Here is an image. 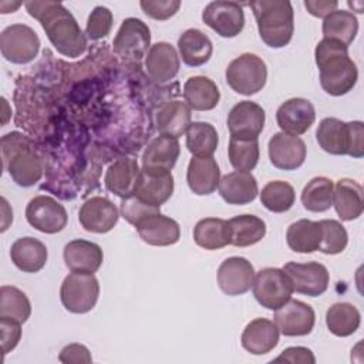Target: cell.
<instances>
[{"instance_id":"7c38bea8","label":"cell","mask_w":364,"mask_h":364,"mask_svg":"<svg viewBox=\"0 0 364 364\" xmlns=\"http://www.w3.org/2000/svg\"><path fill=\"white\" fill-rule=\"evenodd\" d=\"M283 272L291 280L296 293L317 297L328 289L330 273L327 267L318 262H287L283 266Z\"/></svg>"},{"instance_id":"e0dca14e","label":"cell","mask_w":364,"mask_h":364,"mask_svg":"<svg viewBox=\"0 0 364 364\" xmlns=\"http://www.w3.org/2000/svg\"><path fill=\"white\" fill-rule=\"evenodd\" d=\"M253 264L240 256L225 259L218 269V284L228 296H240L250 290L255 280Z\"/></svg>"},{"instance_id":"c3c4849f","label":"cell","mask_w":364,"mask_h":364,"mask_svg":"<svg viewBox=\"0 0 364 364\" xmlns=\"http://www.w3.org/2000/svg\"><path fill=\"white\" fill-rule=\"evenodd\" d=\"M1 333V350L3 354L14 350L21 338V323L9 317H0Z\"/></svg>"},{"instance_id":"d590c367","label":"cell","mask_w":364,"mask_h":364,"mask_svg":"<svg viewBox=\"0 0 364 364\" xmlns=\"http://www.w3.org/2000/svg\"><path fill=\"white\" fill-rule=\"evenodd\" d=\"M229 222L230 245L247 247L260 242L266 235V222L256 215H237Z\"/></svg>"},{"instance_id":"f6af8a7d","label":"cell","mask_w":364,"mask_h":364,"mask_svg":"<svg viewBox=\"0 0 364 364\" xmlns=\"http://www.w3.org/2000/svg\"><path fill=\"white\" fill-rule=\"evenodd\" d=\"M112 21H114L112 13L108 7H104V6L94 7V10L91 11L87 20L85 36L94 41L107 37L112 28Z\"/></svg>"},{"instance_id":"603a6c76","label":"cell","mask_w":364,"mask_h":364,"mask_svg":"<svg viewBox=\"0 0 364 364\" xmlns=\"http://www.w3.org/2000/svg\"><path fill=\"white\" fill-rule=\"evenodd\" d=\"M279 336L280 331L274 321L257 317L245 327L240 343L247 353L253 355H263L276 348L279 344Z\"/></svg>"},{"instance_id":"9c48e42d","label":"cell","mask_w":364,"mask_h":364,"mask_svg":"<svg viewBox=\"0 0 364 364\" xmlns=\"http://www.w3.org/2000/svg\"><path fill=\"white\" fill-rule=\"evenodd\" d=\"M1 55L13 64L31 63L40 51L37 33L26 24L7 26L0 34Z\"/></svg>"},{"instance_id":"6da1fadb","label":"cell","mask_w":364,"mask_h":364,"mask_svg":"<svg viewBox=\"0 0 364 364\" xmlns=\"http://www.w3.org/2000/svg\"><path fill=\"white\" fill-rule=\"evenodd\" d=\"M26 10L40 21L50 43L64 57L77 58L87 50V36L77 20L58 1H26Z\"/></svg>"},{"instance_id":"5b68a950","label":"cell","mask_w":364,"mask_h":364,"mask_svg":"<svg viewBox=\"0 0 364 364\" xmlns=\"http://www.w3.org/2000/svg\"><path fill=\"white\" fill-rule=\"evenodd\" d=\"M320 148L330 155L364 156V124L361 121L344 122L338 118H323L316 131Z\"/></svg>"},{"instance_id":"52a82bcc","label":"cell","mask_w":364,"mask_h":364,"mask_svg":"<svg viewBox=\"0 0 364 364\" xmlns=\"http://www.w3.org/2000/svg\"><path fill=\"white\" fill-rule=\"evenodd\" d=\"M253 296L267 310H277L291 299L293 284L283 269L264 267L255 274Z\"/></svg>"},{"instance_id":"60d3db41","label":"cell","mask_w":364,"mask_h":364,"mask_svg":"<svg viewBox=\"0 0 364 364\" xmlns=\"http://www.w3.org/2000/svg\"><path fill=\"white\" fill-rule=\"evenodd\" d=\"M294 200L296 192L286 181H270L262 188L260 192L262 205L273 213L287 212L294 205Z\"/></svg>"},{"instance_id":"ffe728a7","label":"cell","mask_w":364,"mask_h":364,"mask_svg":"<svg viewBox=\"0 0 364 364\" xmlns=\"http://www.w3.org/2000/svg\"><path fill=\"white\" fill-rule=\"evenodd\" d=\"M119 212L107 198L92 196L87 199L78 212V220L87 232L107 233L118 223Z\"/></svg>"},{"instance_id":"ab89813d","label":"cell","mask_w":364,"mask_h":364,"mask_svg":"<svg viewBox=\"0 0 364 364\" xmlns=\"http://www.w3.org/2000/svg\"><path fill=\"white\" fill-rule=\"evenodd\" d=\"M334 183L326 176H316L301 191V203L310 212H326L333 206Z\"/></svg>"},{"instance_id":"7dc6e473","label":"cell","mask_w":364,"mask_h":364,"mask_svg":"<svg viewBox=\"0 0 364 364\" xmlns=\"http://www.w3.org/2000/svg\"><path fill=\"white\" fill-rule=\"evenodd\" d=\"M142 11L154 20H168L176 14L181 7L179 0H141Z\"/></svg>"},{"instance_id":"bcb514c9","label":"cell","mask_w":364,"mask_h":364,"mask_svg":"<svg viewBox=\"0 0 364 364\" xmlns=\"http://www.w3.org/2000/svg\"><path fill=\"white\" fill-rule=\"evenodd\" d=\"M119 210H121V215L122 218L136 226L141 220H144L145 218L154 215V213H159L161 212V208H156V206H152V205H148L145 202H142L141 199H138L136 196L131 195L128 198H124L121 200V206H119Z\"/></svg>"},{"instance_id":"cb8c5ba5","label":"cell","mask_w":364,"mask_h":364,"mask_svg":"<svg viewBox=\"0 0 364 364\" xmlns=\"http://www.w3.org/2000/svg\"><path fill=\"white\" fill-rule=\"evenodd\" d=\"M219 193L229 205H246L256 199L259 193L257 181L252 172L233 171L219 181Z\"/></svg>"},{"instance_id":"1f68e13d","label":"cell","mask_w":364,"mask_h":364,"mask_svg":"<svg viewBox=\"0 0 364 364\" xmlns=\"http://www.w3.org/2000/svg\"><path fill=\"white\" fill-rule=\"evenodd\" d=\"M178 50L186 65L200 67L210 60L213 46L205 33L198 28H188L178 38Z\"/></svg>"},{"instance_id":"d6986e66","label":"cell","mask_w":364,"mask_h":364,"mask_svg":"<svg viewBox=\"0 0 364 364\" xmlns=\"http://www.w3.org/2000/svg\"><path fill=\"white\" fill-rule=\"evenodd\" d=\"M269 158L273 166L282 171H294L304 164L307 148L301 138L277 132L269 139Z\"/></svg>"},{"instance_id":"484cf974","label":"cell","mask_w":364,"mask_h":364,"mask_svg":"<svg viewBox=\"0 0 364 364\" xmlns=\"http://www.w3.org/2000/svg\"><path fill=\"white\" fill-rule=\"evenodd\" d=\"M220 181V169L213 156H192L188 164L186 182L195 195H210Z\"/></svg>"},{"instance_id":"d6a6232c","label":"cell","mask_w":364,"mask_h":364,"mask_svg":"<svg viewBox=\"0 0 364 364\" xmlns=\"http://www.w3.org/2000/svg\"><path fill=\"white\" fill-rule=\"evenodd\" d=\"M181 154L178 138L159 135L154 138L142 154V168H161L171 171Z\"/></svg>"},{"instance_id":"ba28073f","label":"cell","mask_w":364,"mask_h":364,"mask_svg":"<svg viewBox=\"0 0 364 364\" xmlns=\"http://www.w3.org/2000/svg\"><path fill=\"white\" fill-rule=\"evenodd\" d=\"M100 296V284L94 274L73 273L68 274L61 284L60 299L65 310L84 314L91 311Z\"/></svg>"},{"instance_id":"3957f363","label":"cell","mask_w":364,"mask_h":364,"mask_svg":"<svg viewBox=\"0 0 364 364\" xmlns=\"http://www.w3.org/2000/svg\"><path fill=\"white\" fill-rule=\"evenodd\" d=\"M3 168L11 179L23 188L36 185L43 176V161L31 139L17 131L1 138Z\"/></svg>"},{"instance_id":"836d02e7","label":"cell","mask_w":364,"mask_h":364,"mask_svg":"<svg viewBox=\"0 0 364 364\" xmlns=\"http://www.w3.org/2000/svg\"><path fill=\"white\" fill-rule=\"evenodd\" d=\"M193 240L205 250H218L230 245L229 222L220 218L200 219L193 228Z\"/></svg>"},{"instance_id":"681fc988","label":"cell","mask_w":364,"mask_h":364,"mask_svg":"<svg viewBox=\"0 0 364 364\" xmlns=\"http://www.w3.org/2000/svg\"><path fill=\"white\" fill-rule=\"evenodd\" d=\"M274 363H291V364H314L316 358L310 348L307 347H289L282 351L279 357L273 360Z\"/></svg>"},{"instance_id":"9a60e30c","label":"cell","mask_w":364,"mask_h":364,"mask_svg":"<svg viewBox=\"0 0 364 364\" xmlns=\"http://www.w3.org/2000/svg\"><path fill=\"white\" fill-rule=\"evenodd\" d=\"M273 318L280 334L286 337H299L311 333L316 323V313L310 304L290 299L282 307L274 310Z\"/></svg>"},{"instance_id":"816d5d0a","label":"cell","mask_w":364,"mask_h":364,"mask_svg":"<svg viewBox=\"0 0 364 364\" xmlns=\"http://www.w3.org/2000/svg\"><path fill=\"white\" fill-rule=\"evenodd\" d=\"M304 7L307 11L318 18H324L338 7V1H328V0H306Z\"/></svg>"},{"instance_id":"ee69618b","label":"cell","mask_w":364,"mask_h":364,"mask_svg":"<svg viewBox=\"0 0 364 364\" xmlns=\"http://www.w3.org/2000/svg\"><path fill=\"white\" fill-rule=\"evenodd\" d=\"M321 226V243L318 250L324 255H338L348 243V235L346 228L334 219L320 220Z\"/></svg>"},{"instance_id":"2e32d148","label":"cell","mask_w":364,"mask_h":364,"mask_svg":"<svg viewBox=\"0 0 364 364\" xmlns=\"http://www.w3.org/2000/svg\"><path fill=\"white\" fill-rule=\"evenodd\" d=\"M266 121L264 109L253 101H239L228 114V129L232 138L257 139Z\"/></svg>"},{"instance_id":"f907efd6","label":"cell","mask_w":364,"mask_h":364,"mask_svg":"<svg viewBox=\"0 0 364 364\" xmlns=\"http://www.w3.org/2000/svg\"><path fill=\"white\" fill-rule=\"evenodd\" d=\"M58 360L61 363H74V364H80V363H84V364H88L92 361V357L90 354V350L82 346V344H78V343H73V344H68L65 346L60 355H58Z\"/></svg>"},{"instance_id":"ac0fdd59","label":"cell","mask_w":364,"mask_h":364,"mask_svg":"<svg viewBox=\"0 0 364 364\" xmlns=\"http://www.w3.org/2000/svg\"><path fill=\"white\" fill-rule=\"evenodd\" d=\"M276 121L282 132L289 135H303L316 121V109L306 98H290L276 111Z\"/></svg>"},{"instance_id":"f546056e","label":"cell","mask_w":364,"mask_h":364,"mask_svg":"<svg viewBox=\"0 0 364 364\" xmlns=\"http://www.w3.org/2000/svg\"><path fill=\"white\" fill-rule=\"evenodd\" d=\"M192 124L191 108L182 101H168L165 102L155 115V125L161 135L179 138L183 135L189 125Z\"/></svg>"},{"instance_id":"4316f807","label":"cell","mask_w":364,"mask_h":364,"mask_svg":"<svg viewBox=\"0 0 364 364\" xmlns=\"http://www.w3.org/2000/svg\"><path fill=\"white\" fill-rule=\"evenodd\" d=\"M333 206L341 220H354L364 209L363 186L350 178L338 179L333 189Z\"/></svg>"},{"instance_id":"7bdbcfd3","label":"cell","mask_w":364,"mask_h":364,"mask_svg":"<svg viewBox=\"0 0 364 364\" xmlns=\"http://www.w3.org/2000/svg\"><path fill=\"white\" fill-rule=\"evenodd\" d=\"M259 155L260 149L257 139H239L230 136L228 156L230 165L236 171L250 172L252 169H255L259 162Z\"/></svg>"},{"instance_id":"8fae6325","label":"cell","mask_w":364,"mask_h":364,"mask_svg":"<svg viewBox=\"0 0 364 364\" xmlns=\"http://www.w3.org/2000/svg\"><path fill=\"white\" fill-rule=\"evenodd\" d=\"M203 23L225 38L236 37L245 27V13L237 1L216 0L202 11Z\"/></svg>"},{"instance_id":"7402d4cb","label":"cell","mask_w":364,"mask_h":364,"mask_svg":"<svg viewBox=\"0 0 364 364\" xmlns=\"http://www.w3.org/2000/svg\"><path fill=\"white\" fill-rule=\"evenodd\" d=\"M64 262L65 266L73 273L94 274L102 264L104 253L100 245L84 240L74 239L64 246Z\"/></svg>"},{"instance_id":"277c9868","label":"cell","mask_w":364,"mask_h":364,"mask_svg":"<svg viewBox=\"0 0 364 364\" xmlns=\"http://www.w3.org/2000/svg\"><path fill=\"white\" fill-rule=\"evenodd\" d=\"M259 36L272 48L286 47L294 33V11L286 0H257L249 3Z\"/></svg>"},{"instance_id":"44dd1931","label":"cell","mask_w":364,"mask_h":364,"mask_svg":"<svg viewBox=\"0 0 364 364\" xmlns=\"http://www.w3.org/2000/svg\"><path fill=\"white\" fill-rule=\"evenodd\" d=\"M181 60L175 47L166 41L151 46L145 55V71L156 84H165L179 73Z\"/></svg>"},{"instance_id":"30bf717a","label":"cell","mask_w":364,"mask_h":364,"mask_svg":"<svg viewBox=\"0 0 364 364\" xmlns=\"http://www.w3.org/2000/svg\"><path fill=\"white\" fill-rule=\"evenodd\" d=\"M26 219L41 233H58L68 222L65 208L54 198L47 195L34 196L26 206Z\"/></svg>"},{"instance_id":"b9f144b4","label":"cell","mask_w":364,"mask_h":364,"mask_svg":"<svg viewBox=\"0 0 364 364\" xmlns=\"http://www.w3.org/2000/svg\"><path fill=\"white\" fill-rule=\"evenodd\" d=\"M31 304L26 293L14 286L0 287V317H9L21 324L28 320Z\"/></svg>"},{"instance_id":"4fadbf2b","label":"cell","mask_w":364,"mask_h":364,"mask_svg":"<svg viewBox=\"0 0 364 364\" xmlns=\"http://www.w3.org/2000/svg\"><path fill=\"white\" fill-rule=\"evenodd\" d=\"M114 51L129 60H141L151 48V31L149 27L139 18H125L114 38Z\"/></svg>"},{"instance_id":"f1b7e54d","label":"cell","mask_w":364,"mask_h":364,"mask_svg":"<svg viewBox=\"0 0 364 364\" xmlns=\"http://www.w3.org/2000/svg\"><path fill=\"white\" fill-rule=\"evenodd\" d=\"M10 257L14 266L24 273L40 272L48 257L46 245L31 236L18 237L10 247Z\"/></svg>"},{"instance_id":"e575fe53","label":"cell","mask_w":364,"mask_h":364,"mask_svg":"<svg viewBox=\"0 0 364 364\" xmlns=\"http://www.w3.org/2000/svg\"><path fill=\"white\" fill-rule=\"evenodd\" d=\"M287 246L297 253H313L318 250L321 243L320 222L300 219L293 222L286 232Z\"/></svg>"},{"instance_id":"7a4b0ae2","label":"cell","mask_w":364,"mask_h":364,"mask_svg":"<svg viewBox=\"0 0 364 364\" xmlns=\"http://www.w3.org/2000/svg\"><path fill=\"white\" fill-rule=\"evenodd\" d=\"M314 58L320 71L321 88L327 94L340 97L354 88L358 80V70L348 55V46L323 38L316 46Z\"/></svg>"},{"instance_id":"74e56055","label":"cell","mask_w":364,"mask_h":364,"mask_svg":"<svg viewBox=\"0 0 364 364\" xmlns=\"http://www.w3.org/2000/svg\"><path fill=\"white\" fill-rule=\"evenodd\" d=\"M321 30L324 38L350 46L358 33V20L351 11L334 10L324 17Z\"/></svg>"},{"instance_id":"8d00e7d4","label":"cell","mask_w":364,"mask_h":364,"mask_svg":"<svg viewBox=\"0 0 364 364\" xmlns=\"http://www.w3.org/2000/svg\"><path fill=\"white\" fill-rule=\"evenodd\" d=\"M361 323V314L351 303H334L326 313V326L337 337L354 334Z\"/></svg>"},{"instance_id":"4dcf8cb0","label":"cell","mask_w":364,"mask_h":364,"mask_svg":"<svg viewBox=\"0 0 364 364\" xmlns=\"http://www.w3.org/2000/svg\"><path fill=\"white\" fill-rule=\"evenodd\" d=\"M183 98L193 111H210L219 104L220 91L210 78L193 75L183 84Z\"/></svg>"},{"instance_id":"83f0119b","label":"cell","mask_w":364,"mask_h":364,"mask_svg":"<svg viewBox=\"0 0 364 364\" xmlns=\"http://www.w3.org/2000/svg\"><path fill=\"white\" fill-rule=\"evenodd\" d=\"M139 171V165L134 158H118L108 166L105 172V188L121 199L128 198L134 193Z\"/></svg>"},{"instance_id":"d4e9b609","label":"cell","mask_w":364,"mask_h":364,"mask_svg":"<svg viewBox=\"0 0 364 364\" xmlns=\"http://www.w3.org/2000/svg\"><path fill=\"white\" fill-rule=\"evenodd\" d=\"M135 228L139 237L151 246H171L178 243L181 237L178 222L161 212L145 218Z\"/></svg>"},{"instance_id":"f35d334b","label":"cell","mask_w":364,"mask_h":364,"mask_svg":"<svg viewBox=\"0 0 364 364\" xmlns=\"http://www.w3.org/2000/svg\"><path fill=\"white\" fill-rule=\"evenodd\" d=\"M219 135L209 122H192L186 131V148L193 156H212L218 149Z\"/></svg>"},{"instance_id":"5bb4252c","label":"cell","mask_w":364,"mask_h":364,"mask_svg":"<svg viewBox=\"0 0 364 364\" xmlns=\"http://www.w3.org/2000/svg\"><path fill=\"white\" fill-rule=\"evenodd\" d=\"M173 193V176L171 171L161 168H142L139 171L134 196L142 202L161 208Z\"/></svg>"},{"instance_id":"8992f818","label":"cell","mask_w":364,"mask_h":364,"mask_svg":"<svg viewBox=\"0 0 364 364\" xmlns=\"http://www.w3.org/2000/svg\"><path fill=\"white\" fill-rule=\"evenodd\" d=\"M225 77L228 85L235 92L253 95L266 85L267 65L262 57L253 53H245L229 63Z\"/></svg>"}]
</instances>
